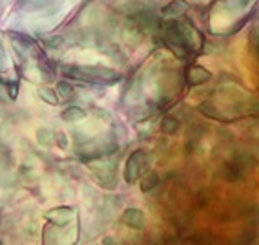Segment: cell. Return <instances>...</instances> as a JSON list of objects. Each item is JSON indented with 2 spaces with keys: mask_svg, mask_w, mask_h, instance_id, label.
<instances>
[{
  "mask_svg": "<svg viewBox=\"0 0 259 245\" xmlns=\"http://www.w3.org/2000/svg\"><path fill=\"white\" fill-rule=\"evenodd\" d=\"M40 97H42L44 101H48L50 104L59 103V97H57V93L53 90H50V88H42V90H40Z\"/></svg>",
  "mask_w": 259,
  "mask_h": 245,
  "instance_id": "8",
  "label": "cell"
},
{
  "mask_svg": "<svg viewBox=\"0 0 259 245\" xmlns=\"http://www.w3.org/2000/svg\"><path fill=\"white\" fill-rule=\"evenodd\" d=\"M188 9V2H185V0H174V2H170L168 6L163 7V15L168 18H175V17H181L183 13Z\"/></svg>",
  "mask_w": 259,
  "mask_h": 245,
  "instance_id": "3",
  "label": "cell"
},
{
  "mask_svg": "<svg viewBox=\"0 0 259 245\" xmlns=\"http://www.w3.org/2000/svg\"><path fill=\"white\" fill-rule=\"evenodd\" d=\"M161 128H163V132H166V134H174V132L179 128V121L175 119V117H164Z\"/></svg>",
  "mask_w": 259,
  "mask_h": 245,
  "instance_id": "7",
  "label": "cell"
},
{
  "mask_svg": "<svg viewBox=\"0 0 259 245\" xmlns=\"http://www.w3.org/2000/svg\"><path fill=\"white\" fill-rule=\"evenodd\" d=\"M39 139H40V143H44V145H51V139H50V136H51V134H50V132H48V130H40L39 132Z\"/></svg>",
  "mask_w": 259,
  "mask_h": 245,
  "instance_id": "11",
  "label": "cell"
},
{
  "mask_svg": "<svg viewBox=\"0 0 259 245\" xmlns=\"http://www.w3.org/2000/svg\"><path fill=\"white\" fill-rule=\"evenodd\" d=\"M123 220L126 223H130V225H133V227H142V225H144V216H142V212L137 211V209H130V211H126Z\"/></svg>",
  "mask_w": 259,
  "mask_h": 245,
  "instance_id": "5",
  "label": "cell"
},
{
  "mask_svg": "<svg viewBox=\"0 0 259 245\" xmlns=\"http://www.w3.org/2000/svg\"><path fill=\"white\" fill-rule=\"evenodd\" d=\"M148 166V156L142 150H137L133 156H130L128 163H126V179L128 183H133L137 177H141L144 174Z\"/></svg>",
  "mask_w": 259,
  "mask_h": 245,
  "instance_id": "2",
  "label": "cell"
},
{
  "mask_svg": "<svg viewBox=\"0 0 259 245\" xmlns=\"http://www.w3.org/2000/svg\"><path fill=\"white\" fill-rule=\"evenodd\" d=\"M0 68H6V52L2 48V42H0Z\"/></svg>",
  "mask_w": 259,
  "mask_h": 245,
  "instance_id": "12",
  "label": "cell"
},
{
  "mask_svg": "<svg viewBox=\"0 0 259 245\" xmlns=\"http://www.w3.org/2000/svg\"><path fill=\"white\" fill-rule=\"evenodd\" d=\"M57 91H61L64 97H68L69 93H73V88H71V84H68V82H59Z\"/></svg>",
  "mask_w": 259,
  "mask_h": 245,
  "instance_id": "9",
  "label": "cell"
},
{
  "mask_svg": "<svg viewBox=\"0 0 259 245\" xmlns=\"http://www.w3.org/2000/svg\"><path fill=\"white\" fill-rule=\"evenodd\" d=\"M157 179H159V177L153 176V174H152V176H148L146 179L142 181V190H150L153 185H157Z\"/></svg>",
  "mask_w": 259,
  "mask_h": 245,
  "instance_id": "10",
  "label": "cell"
},
{
  "mask_svg": "<svg viewBox=\"0 0 259 245\" xmlns=\"http://www.w3.org/2000/svg\"><path fill=\"white\" fill-rule=\"evenodd\" d=\"M86 117V110H82L80 106H69V108H66L64 112H62V119L66 121H80Z\"/></svg>",
  "mask_w": 259,
  "mask_h": 245,
  "instance_id": "6",
  "label": "cell"
},
{
  "mask_svg": "<svg viewBox=\"0 0 259 245\" xmlns=\"http://www.w3.org/2000/svg\"><path fill=\"white\" fill-rule=\"evenodd\" d=\"M64 75L71 79L86 81V82H117L121 79V74L108 68H99V66H64L62 68Z\"/></svg>",
  "mask_w": 259,
  "mask_h": 245,
  "instance_id": "1",
  "label": "cell"
},
{
  "mask_svg": "<svg viewBox=\"0 0 259 245\" xmlns=\"http://www.w3.org/2000/svg\"><path fill=\"white\" fill-rule=\"evenodd\" d=\"M212 75L206 72V70L199 68V66H192L190 72H188V79H190L192 84H199V82H206Z\"/></svg>",
  "mask_w": 259,
  "mask_h": 245,
  "instance_id": "4",
  "label": "cell"
}]
</instances>
